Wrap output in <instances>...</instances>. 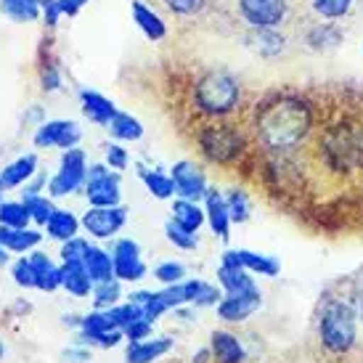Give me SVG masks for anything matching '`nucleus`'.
I'll return each mask as SVG.
<instances>
[{
    "label": "nucleus",
    "mask_w": 363,
    "mask_h": 363,
    "mask_svg": "<svg viewBox=\"0 0 363 363\" xmlns=\"http://www.w3.org/2000/svg\"><path fill=\"white\" fill-rule=\"evenodd\" d=\"M30 210L24 202H0V225L9 228H27L30 223Z\"/></svg>",
    "instance_id": "f704fd0d"
},
{
    "label": "nucleus",
    "mask_w": 363,
    "mask_h": 363,
    "mask_svg": "<svg viewBox=\"0 0 363 363\" xmlns=\"http://www.w3.org/2000/svg\"><path fill=\"white\" fill-rule=\"evenodd\" d=\"M225 204H228L231 223H244L250 218V196L242 189H231V194L225 196Z\"/></svg>",
    "instance_id": "e433bc0d"
},
{
    "label": "nucleus",
    "mask_w": 363,
    "mask_h": 363,
    "mask_svg": "<svg viewBox=\"0 0 363 363\" xmlns=\"http://www.w3.org/2000/svg\"><path fill=\"white\" fill-rule=\"evenodd\" d=\"M340 40H342V32L337 30L334 24H329V21H318V24H313L311 30L305 32V43L311 45L313 51H329Z\"/></svg>",
    "instance_id": "bb28decb"
},
{
    "label": "nucleus",
    "mask_w": 363,
    "mask_h": 363,
    "mask_svg": "<svg viewBox=\"0 0 363 363\" xmlns=\"http://www.w3.org/2000/svg\"><path fill=\"white\" fill-rule=\"evenodd\" d=\"M250 45H252V51H257L265 59H273V56L286 51V40L276 30H252L250 32Z\"/></svg>",
    "instance_id": "393cba45"
},
{
    "label": "nucleus",
    "mask_w": 363,
    "mask_h": 363,
    "mask_svg": "<svg viewBox=\"0 0 363 363\" xmlns=\"http://www.w3.org/2000/svg\"><path fill=\"white\" fill-rule=\"evenodd\" d=\"M82 189H85L91 207H117L120 204V175L109 172L104 164L88 167V178H85Z\"/></svg>",
    "instance_id": "0eeeda50"
},
{
    "label": "nucleus",
    "mask_w": 363,
    "mask_h": 363,
    "mask_svg": "<svg viewBox=\"0 0 363 363\" xmlns=\"http://www.w3.org/2000/svg\"><path fill=\"white\" fill-rule=\"evenodd\" d=\"M315 130V106L300 93H271L255 106V143L271 157L297 152Z\"/></svg>",
    "instance_id": "f257e3e1"
},
{
    "label": "nucleus",
    "mask_w": 363,
    "mask_h": 363,
    "mask_svg": "<svg viewBox=\"0 0 363 363\" xmlns=\"http://www.w3.org/2000/svg\"><path fill=\"white\" fill-rule=\"evenodd\" d=\"M207 355H210V350H202V353L196 355V361L194 363H207Z\"/></svg>",
    "instance_id": "3c124183"
},
{
    "label": "nucleus",
    "mask_w": 363,
    "mask_h": 363,
    "mask_svg": "<svg viewBox=\"0 0 363 363\" xmlns=\"http://www.w3.org/2000/svg\"><path fill=\"white\" fill-rule=\"evenodd\" d=\"M186 292H189V303L196 305V308H210V305H218L223 300L220 289H215L212 284L207 281H186Z\"/></svg>",
    "instance_id": "2f4dec72"
},
{
    "label": "nucleus",
    "mask_w": 363,
    "mask_h": 363,
    "mask_svg": "<svg viewBox=\"0 0 363 363\" xmlns=\"http://www.w3.org/2000/svg\"><path fill=\"white\" fill-rule=\"evenodd\" d=\"M40 11H43V16H45V24H48V27H56V21H59V16H61L59 0H40Z\"/></svg>",
    "instance_id": "a18cd8bd"
},
{
    "label": "nucleus",
    "mask_w": 363,
    "mask_h": 363,
    "mask_svg": "<svg viewBox=\"0 0 363 363\" xmlns=\"http://www.w3.org/2000/svg\"><path fill=\"white\" fill-rule=\"evenodd\" d=\"M260 303H262V297H260V289H257V286L250 289V292H242V294H225L220 303H218V315L228 323L247 321V318L260 308Z\"/></svg>",
    "instance_id": "f8f14e48"
},
{
    "label": "nucleus",
    "mask_w": 363,
    "mask_h": 363,
    "mask_svg": "<svg viewBox=\"0 0 363 363\" xmlns=\"http://www.w3.org/2000/svg\"><path fill=\"white\" fill-rule=\"evenodd\" d=\"M43 233L32 231V228H9V225H0V244L9 250V252H30L40 244Z\"/></svg>",
    "instance_id": "4be33fe9"
},
{
    "label": "nucleus",
    "mask_w": 363,
    "mask_h": 363,
    "mask_svg": "<svg viewBox=\"0 0 363 363\" xmlns=\"http://www.w3.org/2000/svg\"><path fill=\"white\" fill-rule=\"evenodd\" d=\"M85 268H88V276L93 279V284H101L114 279V257L109 252H104L99 247H91L88 255H85Z\"/></svg>",
    "instance_id": "b1692460"
},
{
    "label": "nucleus",
    "mask_w": 363,
    "mask_h": 363,
    "mask_svg": "<svg viewBox=\"0 0 363 363\" xmlns=\"http://www.w3.org/2000/svg\"><path fill=\"white\" fill-rule=\"evenodd\" d=\"M85 178H88L85 152H82V149H64L59 172L48 181V191H51V196H56V199H59V196H67V194H74L77 189L85 186Z\"/></svg>",
    "instance_id": "39448f33"
},
{
    "label": "nucleus",
    "mask_w": 363,
    "mask_h": 363,
    "mask_svg": "<svg viewBox=\"0 0 363 363\" xmlns=\"http://www.w3.org/2000/svg\"><path fill=\"white\" fill-rule=\"evenodd\" d=\"M154 276L160 279L164 286H170V284H181L183 276H186V268H183L181 262H162L154 268Z\"/></svg>",
    "instance_id": "79ce46f5"
},
{
    "label": "nucleus",
    "mask_w": 363,
    "mask_h": 363,
    "mask_svg": "<svg viewBox=\"0 0 363 363\" xmlns=\"http://www.w3.org/2000/svg\"><path fill=\"white\" fill-rule=\"evenodd\" d=\"M236 9L250 30H279L289 13V0H236Z\"/></svg>",
    "instance_id": "423d86ee"
},
{
    "label": "nucleus",
    "mask_w": 363,
    "mask_h": 363,
    "mask_svg": "<svg viewBox=\"0 0 363 363\" xmlns=\"http://www.w3.org/2000/svg\"><path fill=\"white\" fill-rule=\"evenodd\" d=\"M130 11H133V21L138 24V30H141L152 43L162 40V38L167 35V24L162 21L160 13H157V11H152L149 6H143L141 0H133Z\"/></svg>",
    "instance_id": "a211bd4d"
},
{
    "label": "nucleus",
    "mask_w": 363,
    "mask_h": 363,
    "mask_svg": "<svg viewBox=\"0 0 363 363\" xmlns=\"http://www.w3.org/2000/svg\"><path fill=\"white\" fill-rule=\"evenodd\" d=\"M3 189H6V186H3V181H0V199H3Z\"/></svg>",
    "instance_id": "864d4df0"
},
{
    "label": "nucleus",
    "mask_w": 363,
    "mask_h": 363,
    "mask_svg": "<svg viewBox=\"0 0 363 363\" xmlns=\"http://www.w3.org/2000/svg\"><path fill=\"white\" fill-rule=\"evenodd\" d=\"M355 164L363 167V128H358L355 133Z\"/></svg>",
    "instance_id": "de8ad7c7"
},
{
    "label": "nucleus",
    "mask_w": 363,
    "mask_h": 363,
    "mask_svg": "<svg viewBox=\"0 0 363 363\" xmlns=\"http://www.w3.org/2000/svg\"><path fill=\"white\" fill-rule=\"evenodd\" d=\"M178 16H199L207 9V0H162Z\"/></svg>",
    "instance_id": "a19ab883"
},
{
    "label": "nucleus",
    "mask_w": 363,
    "mask_h": 363,
    "mask_svg": "<svg viewBox=\"0 0 363 363\" xmlns=\"http://www.w3.org/2000/svg\"><path fill=\"white\" fill-rule=\"evenodd\" d=\"M88 250H91V244L85 242V239H80V236H74V239L61 244V252H59L61 262H82Z\"/></svg>",
    "instance_id": "58836bf2"
},
{
    "label": "nucleus",
    "mask_w": 363,
    "mask_h": 363,
    "mask_svg": "<svg viewBox=\"0 0 363 363\" xmlns=\"http://www.w3.org/2000/svg\"><path fill=\"white\" fill-rule=\"evenodd\" d=\"M11 276H13V284L21 286V289H32L35 286V271H32L30 257H19L11 268Z\"/></svg>",
    "instance_id": "ea45409f"
},
{
    "label": "nucleus",
    "mask_w": 363,
    "mask_h": 363,
    "mask_svg": "<svg viewBox=\"0 0 363 363\" xmlns=\"http://www.w3.org/2000/svg\"><path fill=\"white\" fill-rule=\"evenodd\" d=\"M164 233H167V239H170L175 247H181V250H196V233L186 231V228H181L178 223L167 220L164 223Z\"/></svg>",
    "instance_id": "4c0bfd02"
},
{
    "label": "nucleus",
    "mask_w": 363,
    "mask_h": 363,
    "mask_svg": "<svg viewBox=\"0 0 363 363\" xmlns=\"http://www.w3.org/2000/svg\"><path fill=\"white\" fill-rule=\"evenodd\" d=\"M88 0H59V9H61V13H67V16H74L77 11L85 6Z\"/></svg>",
    "instance_id": "49530a36"
},
{
    "label": "nucleus",
    "mask_w": 363,
    "mask_h": 363,
    "mask_svg": "<svg viewBox=\"0 0 363 363\" xmlns=\"http://www.w3.org/2000/svg\"><path fill=\"white\" fill-rule=\"evenodd\" d=\"M114 257V279L120 281H141L146 276V265L141 260V247L133 239H120L111 250Z\"/></svg>",
    "instance_id": "9d476101"
},
{
    "label": "nucleus",
    "mask_w": 363,
    "mask_h": 363,
    "mask_svg": "<svg viewBox=\"0 0 363 363\" xmlns=\"http://www.w3.org/2000/svg\"><path fill=\"white\" fill-rule=\"evenodd\" d=\"M152 321H146V318H138V321H133L128 329H125V337L130 340V342H141V340H149V334H152Z\"/></svg>",
    "instance_id": "37998d69"
},
{
    "label": "nucleus",
    "mask_w": 363,
    "mask_h": 363,
    "mask_svg": "<svg viewBox=\"0 0 363 363\" xmlns=\"http://www.w3.org/2000/svg\"><path fill=\"white\" fill-rule=\"evenodd\" d=\"M80 101H82V114L91 122H96V125H109L114 120V114H117L114 104L96 91H82Z\"/></svg>",
    "instance_id": "aec40b11"
},
{
    "label": "nucleus",
    "mask_w": 363,
    "mask_h": 363,
    "mask_svg": "<svg viewBox=\"0 0 363 363\" xmlns=\"http://www.w3.org/2000/svg\"><path fill=\"white\" fill-rule=\"evenodd\" d=\"M196 146L204 154V160L228 167L247 152V135L228 120H207L196 130Z\"/></svg>",
    "instance_id": "7ed1b4c3"
},
{
    "label": "nucleus",
    "mask_w": 363,
    "mask_h": 363,
    "mask_svg": "<svg viewBox=\"0 0 363 363\" xmlns=\"http://www.w3.org/2000/svg\"><path fill=\"white\" fill-rule=\"evenodd\" d=\"M0 11L11 21H38L40 0H0Z\"/></svg>",
    "instance_id": "c85d7f7f"
},
{
    "label": "nucleus",
    "mask_w": 363,
    "mask_h": 363,
    "mask_svg": "<svg viewBox=\"0 0 363 363\" xmlns=\"http://www.w3.org/2000/svg\"><path fill=\"white\" fill-rule=\"evenodd\" d=\"M353 3L355 0H311V9L318 19L337 21V19H345L350 13Z\"/></svg>",
    "instance_id": "473e14b6"
},
{
    "label": "nucleus",
    "mask_w": 363,
    "mask_h": 363,
    "mask_svg": "<svg viewBox=\"0 0 363 363\" xmlns=\"http://www.w3.org/2000/svg\"><path fill=\"white\" fill-rule=\"evenodd\" d=\"M191 106L204 120H228L242 106V82L225 69H207L191 85Z\"/></svg>",
    "instance_id": "f03ea898"
},
{
    "label": "nucleus",
    "mask_w": 363,
    "mask_h": 363,
    "mask_svg": "<svg viewBox=\"0 0 363 363\" xmlns=\"http://www.w3.org/2000/svg\"><path fill=\"white\" fill-rule=\"evenodd\" d=\"M247 273L250 271H244L242 265L236 262L233 252L223 255V265L218 268V281H220V286L225 289V294H242V292L255 289V281Z\"/></svg>",
    "instance_id": "ddd939ff"
},
{
    "label": "nucleus",
    "mask_w": 363,
    "mask_h": 363,
    "mask_svg": "<svg viewBox=\"0 0 363 363\" xmlns=\"http://www.w3.org/2000/svg\"><path fill=\"white\" fill-rule=\"evenodd\" d=\"M138 175L146 183L149 194L157 196V199H170L172 194H175V183H172L170 175H164L160 170H146V167H138Z\"/></svg>",
    "instance_id": "7c9ffc66"
},
{
    "label": "nucleus",
    "mask_w": 363,
    "mask_h": 363,
    "mask_svg": "<svg viewBox=\"0 0 363 363\" xmlns=\"http://www.w3.org/2000/svg\"><path fill=\"white\" fill-rule=\"evenodd\" d=\"M32 271H35V289L40 292H56L61 286V268H56L45 252L30 255Z\"/></svg>",
    "instance_id": "f3484780"
},
{
    "label": "nucleus",
    "mask_w": 363,
    "mask_h": 363,
    "mask_svg": "<svg viewBox=\"0 0 363 363\" xmlns=\"http://www.w3.org/2000/svg\"><path fill=\"white\" fill-rule=\"evenodd\" d=\"M3 355H6V345L0 342V358H3Z\"/></svg>",
    "instance_id": "603ef678"
},
{
    "label": "nucleus",
    "mask_w": 363,
    "mask_h": 363,
    "mask_svg": "<svg viewBox=\"0 0 363 363\" xmlns=\"http://www.w3.org/2000/svg\"><path fill=\"white\" fill-rule=\"evenodd\" d=\"M318 332H321V342L329 353L342 355L355 345V337H358V315H355V311L347 303L332 300L321 313Z\"/></svg>",
    "instance_id": "20e7f679"
},
{
    "label": "nucleus",
    "mask_w": 363,
    "mask_h": 363,
    "mask_svg": "<svg viewBox=\"0 0 363 363\" xmlns=\"http://www.w3.org/2000/svg\"><path fill=\"white\" fill-rule=\"evenodd\" d=\"M61 286L74 297H88L96 284L88 276L85 262H61Z\"/></svg>",
    "instance_id": "2eb2a0df"
},
{
    "label": "nucleus",
    "mask_w": 363,
    "mask_h": 363,
    "mask_svg": "<svg viewBox=\"0 0 363 363\" xmlns=\"http://www.w3.org/2000/svg\"><path fill=\"white\" fill-rule=\"evenodd\" d=\"M204 218H207V215H204V210L196 202L178 199V202L172 204V223H178V225L186 228V231L196 233L199 228H202Z\"/></svg>",
    "instance_id": "a878e982"
},
{
    "label": "nucleus",
    "mask_w": 363,
    "mask_h": 363,
    "mask_svg": "<svg viewBox=\"0 0 363 363\" xmlns=\"http://www.w3.org/2000/svg\"><path fill=\"white\" fill-rule=\"evenodd\" d=\"M106 164H109L111 170H125L128 167V152L117 146V143H109L106 146Z\"/></svg>",
    "instance_id": "c03bdc74"
},
{
    "label": "nucleus",
    "mask_w": 363,
    "mask_h": 363,
    "mask_svg": "<svg viewBox=\"0 0 363 363\" xmlns=\"http://www.w3.org/2000/svg\"><path fill=\"white\" fill-rule=\"evenodd\" d=\"M210 353L218 363H244V358H247L242 340L236 334H228V332L212 334Z\"/></svg>",
    "instance_id": "dca6fc26"
},
{
    "label": "nucleus",
    "mask_w": 363,
    "mask_h": 363,
    "mask_svg": "<svg viewBox=\"0 0 363 363\" xmlns=\"http://www.w3.org/2000/svg\"><path fill=\"white\" fill-rule=\"evenodd\" d=\"M172 183H175V194L181 199H189V202H199L207 196V178H204V170L194 162L183 160L172 164Z\"/></svg>",
    "instance_id": "6e6552de"
},
{
    "label": "nucleus",
    "mask_w": 363,
    "mask_h": 363,
    "mask_svg": "<svg viewBox=\"0 0 363 363\" xmlns=\"http://www.w3.org/2000/svg\"><path fill=\"white\" fill-rule=\"evenodd\" d=\"M64 358H69L72 363H82V361H88V358H91V353H85V350H67Z\"/></svg>",
    "instance_id": "09e8293b"
},
{
    "label": "nucleus",
    "mask_w": 363,
    "mask_h": 363,
    "mask_svg": "<svg viewBox=\"0 0 363 363\" xmlns=\"http://www.w3.org/2000/svg\"><path fill=\"white\" fill-rule=\"evenodd\" d=\"M172 350V340L160 337V340H141V342H130L125 350L128 363H152L157 358H162L164 353Z\"/></svg>",
    "instance_id": "6ab92c4d"
},
{
    "label": "nucleus",
    "mask_w": 363,
    "mask_h": 363,
    "mask_svg": "<svg viewBox=\"0 0 363 363\" xmlns=\"http://www.w3.org/2000/svg\"><path fill=\"white\" fill-rule=\"evenodd\" d=\"M80 138H82V130L77 122L53 120V122H43L40 128H38V133H35V146H40V149H48V146L74 149Z\"/></svg>",
    "instance_id": "9b49d317"
},
{
    "label": "nucleus",
    "mask_w": 363,
    "mask_h": 363,
    "mask_svg": "<svg viewBox=\"0 0 363 363\" xmlns=\"http://www.w3.org/2000/svg\"><path fill=\"white\" fill-rule=\"evenodd\" d=\"M128 220V210L125 207H91L82 215V228L96 236V239H109L120 231Z\"/></svg>",
    "instance_id": "1a4fd4ad"
},
{
    "label": "nucleus",
    "mask_w": 363,
    "mask_h": 363,
    "mask_svg": "<svg viewBox=\"0 0 363 363\" xmlns=\"http://www.w3.org/2000/svg\"><path fill=\"white\" fill-rule=\"evenodd\" d=\"M120 279H109V281H101L93 286V305L99 311H109L114 305L120 303Z\"/></svg>",
    "instance_id": "72a5a7b5"
},
{
    "label": "nucleus",
    "mask_w": 363,
    "mask_h": 363,
    "mask_svg": "<svg viewBox=\"0 0 363 363\" xmlns=\"http://www.w3.org/2000/svg\"><path fill=\"white\" fill-rule=\"evenodd\" d=\"M21 202L27 204V210H30V218L35 223H40V225H45V223L51 220V215L56 212V207H53L51 199H45V196H40V194H32V196H24Z\"/></svg>",
    "instance_id": "c9c22d12"
},
{
    "label": "nucleus",
    "mask_w": 363,
    "mask_h": 363,
    "mask_svg": "<svg viewBox=\"0 0 363 363\" xmlns=\"http://www.w3.org/2000/svg\"><path fill=\"white\" fill-rule=\"evenodd\" d=\"M77 228H80V220L67 210H56L51 215V220L45 223L48 236H51V239H59L61 244L74 239V236H77Z\"/></svg>",
    "instance_id": "cd10ccee"
},
{
    "label": "nucleus",
    "mask_w": 363,
    "mask_h": 363,
    "mask_svg": "<svg viewBox=\"0 0 363 363\" xmlns=\"http://www.w3.org/2000/svg\"><path fill=\"white\" fill-rule=\"evenodd\" d=\"M204 215L210 220V228L223 242H228L231 236V215H228V204H225V196L215 189H207V196H204Z\"/></svg>",
    "instance_id": "4468645a"
},
{
    "label": "nucleus",
    "mask_w": 363,
    "mask_h": 363,
    "mask_svg": "<svg viewBox=\"0 0 363 363\" xmlns=\"http://www.w3.org/2000/svg\"><path fill=\"white\" fill-rule=\"evenodd\" d=\"M109 128V133L114 135V138H120V141H138L143 135V125L135 117H130V114H125V111H117L114 114V120L106 125Z\"/></svg>",
    "instance_id": "c756f323"
},
{
    "label": "nucleus",
    "mask_w": 363,
    "mask_h": 363,
    "mask_svg": "<svg viewBox=\"0 0 363 363\" xmlns=\"http://www.w3.org/2000/svg\"><path fill=\"white\" fill-rule=\"evenodd\" d=\"M6 262H9V250L0 244V265H6Z\"/></svg>",
    "instance_id": "8fccbe9b"
},
{
    "label": "nucleus",
    "mask_w": 363,
    "mask_h": 363,
    "mask_svg": "<svg viewBox=\"0 0 363 363\" xmlns=\"http://www.w3.org/2000/svg\"><path fill=\"white\" fill-rule=\"evenodd\" d=\"M236 262L242 265L244 271L250 273H260V276H279L281 271V265L279 260H273L268 255H260V252H250V250H231Z\"/></svg>",
    "instance_id": "5701e85b"
},
{
    "label": "nucleus",
    "mask_w": 363,
    "mask_h": 363,
    "mask_svg": "<svg viewBox=\"0 0 363 363\" xmlns=\"http://www.w3.org/2000/svg\"><path fill=\"white\" fill-rule=\"evenodd\" d=\"M35 172H38V157L24 154V157H19L16 162H11L0 170V181H3L6 189H19V186L30 181Z\"/></svg>",
    "instance_id": "412c9836"
}]
</instances>
